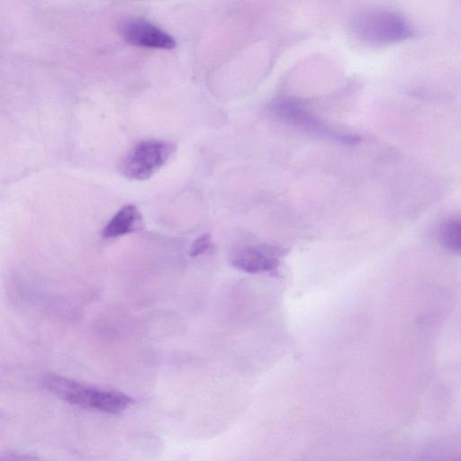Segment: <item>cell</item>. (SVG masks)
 Returning <instances> with one entry per match:
<instances>
[{"instance_id":"1","label":"cell","mask_w":461,"mask_h":461,"mask_svg":"<svg viewBox=\"0 0 461 461\" xmlns=\"http://www.w3.org/2000/svg\"><path fill=\"white\" fill-rule=\"evenodd\" d=\"M41 383L46 390L71 404L106 413L121 412L135 402L122 392L83 384L59 375L47 374Z\"/></svg>"},{"instance_id":"2","label":"cell","mask_w":461,"mask_h":461,"mask_svg":"<svg viewBox=\"0 0 461 461\" xmlns=\"http://www.w3.org/2000/svg\"><path fill=\"white\" fill-rule=\"evenodd\" d=\"M352 31L362 41L372 45H390L411 38L414 31L400 14L372 9L359 14L352 22Z\"/></svg>"},{"instance_id":"3","label":"cell","mask_w":461,"mask_h":461,"mask_svg":"<svg viewBox=\"0 0 461 461\" xmlns=\"http://www.w3.org/2000/svg\"><path fill=\"white\" fill-rule=\"evenodd\" d=\"M269 111L280 121L301 129L319 138L330 140L344 145H355L360 138L357 135L340 132L324 123L298 100L280 97L268 105Z\"/></svg>"},{"instance_id":"4","label":"cell","mask_w":461,"mask_h":461,"mask_svg":"<svg viewBox=\"0 0 461 461\" xmlns=\"http://www.w3.org/2000/svg\"><path fill=\"white\" fill-rule=\"evenodd\" d=\"M174 149V145L165 140L141 141L124 157L121 171L130 179H148L167 161Z\"/></svg>"},{"instance_id":"5","label":"cell","mask_w":461,"mask_h":461,"mask_svg":"<svg viewBox=\"0 0 461 461\" xmlns=\"http://www.w3.org/2000/svg\"><path fill=\"white\" fill-rule=\"evenodd\" d=\"M120 36L129 44L159 50H172L175 39L154 23L141 18L127 17L117 25Z\"/></svg>"},{"instance_id":"6","label":"cell","mask_w":461,"mask_h":461,"mask_svg":"<svg viewBox=\"0 0 461 461\" xmlns=\"http://www.w3.org/2000/svg\"><path fill=\"white\" fill-rule=\"evenodd\" d=\"M284 251L270 245H252L233 252L231 265L244 272L258 274L275 271L280 263Z\"/></svg>"},{"instance_id":"7","label":"cell","mask_w":461,"mask_h":461,"mask_svg":"<svg viewBox=\"0 0 461 461\" xmlns=\"http://www.w3.org/2000/svg\"><path fill=\"white\" fill-rule=\"evenodd\" d=\"M141 225V215L134 205L121 208L102 230V236L113 239L131 233Z\"/></svg>"},{"instance_id":"8","label":"cell","mask_w":461,"mask_h":461,"mask_svg":"<svg viewBox=\"0 0 461 461\" xmlns=\"http://www.w3.org/2000/svg\"><path fill=\"white\" fill-rule=\"evenodd\" d=\"M441 243L449 250L461 255V221L446 223L440 231Z\"/></svg>"},{"instance_id":"9","label":"cell","mask_w":461,"mask_h":461,"mask_svg":"<svg viewBox=\"0 0 461 461\" xmlns=\"http://www.w3.org/2000/svg\"><path fill=\"white\" fill-rule=\"evenodd\" d=\"M211 245V237L209 234H203L197 238L192 244L190 249V256L197 257L203 254Z\"/></svg>"},{"instance_id":"10","label":"cell","mask_w":461,"mask_h":461,"mask_svg":"<svg viewBox=\"0 0 461 461\" xmlns=\"http://www.w3.org/2000/svg\"><path fill=\"white\" fill-rule=\"evenodd\" d=\"M1 460H35L39 459L37 456H32L24 453L7 452L3 454L0 457Z\"/></svg>"}]
</instances>
